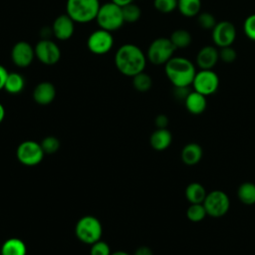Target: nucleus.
Wrapping results in <instances>:
<instances>
[{
	"label": "nucleus",
	"mask_w": 255,
	"mask_h": 255,
	"mask_svg": "<svg viewBox=\"0 0 255 255\" xmlns=\"http://www.w3.org/2000/svg\"><path fill=\"white\" fill-rule=\"evenodd\" d=\"M146 60V55L133 44L122 45L115 55V65L118 71L131 78L144 71Z\"/></svg>",
	"instance_id": "f257e3e1"
},
{
	"label": "nucleus",
	"mask_w": 255,
	"mask_h": 255,
	"mask_svg": "<svg viewBox=\"0 0 255 255\" xmlns=\"http://www.w3.org/2000/svg\"><path fill=\"white\" fill-rule=\"evenodd\" d=\"M164 72L173 87H190L196 69L190 60L183 57H172L164 65Z\"/></svg>",
	"instance_id": "f03ea898"
},
{
	"label": "nucleus",
	"mask_w": 255,
	"mask_h": 255,
	"mask_svg": "<svg viewBox=\"0 0 255 255\" xmlns=\"http://www.w3.org/2000/svg\"><path fill=\"white\" fill-rule=\"evenodd\" d=\"M100 7L99 0H67L66 13L76 23H89L96 20Z\"/></svg>",
	"instance_id": "7ed1b4c3"
},
{
	"label": "nucleus",
	"mask_w": 255,
	"mask_h": 255,
	"mask_svg": "<svg viewBox=\"0 0 255 255\" xmlns=\"http://www.w3.org/2000/svg\"><path fill=\"white\" fill-rule=\"evenodd\" d=\"M75 234L81 242L92 245L101 240L103 234L102 223L95 216H83L76 223Z\"/></svg>",
	"instance_id": "20e7f679"
},
{
	"label": "nucleus",
	"mask_w": 255,
	"mask_h": 255,
	"mask_svg": "<svg viewBox=\"0 0 255 255\" xmlns=\"http://www.w3.org/2000/svg\"><path fill=\"white\" fill-rule=\"evenodd\" d=\"M96 21L101 29L109 32L119 30L125 23L122 8L113 2L101 5L96 17Z\"/></svg>",
	"instance_id": "39448f33"
},
{
	"label": "nucleus",
	"mask_w": 255,
	"mask_h": 255,
	"mask_svg": "<svg viewBox=\"0 0 255 255\" xmlns=\"http://www.w3.org/2000/svg\"><path fill=\"white\" fill-rule=\"evenodd\" d=\"M175 50L176 49L169 38L159 37L149 44L146 52V59L155 66L165 65L173 57Z\"/></svg>",
	"instance_id": "423d86ee"
},
{
	"label": "nucleus",
	"mask_w": 255,
	"mask_h": 255,
	"mask_svg": "<svg viewBox=\"0 0 255 255\" xmlns=\"http://www.w3.org/2000/svg\"><path fill=\"white\" fill-rule=\"evenodd\" d=\"M44 150L39 142L25 140L21 142L16 150V156L20 163L26 166H35L44 158Z\"/></svg>",
	"instance_id": "0eeeda50"
},
{
	"label": "nucleus",
	"mask_w": 255,
	"mask_h": 255,
	"mask_svg": "<svg viewBox=\"0 0 255 255\" xmlns=\"http://www.w3.org/2000/svg\"><path fill=\"white\" fill-rule=\"evenodd\" d=\"M203 205L207 215L211 217H221L229 210L230 200L224 191L212 190L206 194Z\"/></svg>",
	"instance_id": "6e6552de"
},
{
	"label": "nucleus",
	"mask_w": 255,
	"mask_h": 255,
	"mask_svg": "<svg viewBox=\"0 0 255 255\" xmlns=\"http://www.w3.org/2000/svg\"><path fill=\"white\" fill-rule=\"evenodd\" d=\"M114 46V37L112 32L99 28L90 34L87 39V48L95 55H104L109 53Z\"/></svg>",
	"instance_id": "1a4fd4ad"
},
{
	"label": "nucleus",
	"mask_w": 255,
	"mask_h": 255,
	"mask_svg": "<svg viewBox=\"0 0 255 255\" xmlns=\"http://www.w3.org/2000/svg\"><path fill=\"white\" fill-rule=\"evenodd\" d=\"M193 90L203 96L214 94L219 87V78L213 70H199L196 72L192 85Z\"/></svg>",
	"instance_id": "9d476101"
},
{
	"label": "nucleus",
	"mask_w": 255,
	"mask_h": 255,
	"mask_svg": "<svg viewBox=\"0 0 255 255\" xmlns=\"http://www.w3.org/2000/svg\"><path fill=\"white\" fill-rule=\"evenodd\" d=\"M35 57L44 65L53 66L61 59L59 46L51 39H41L34 47Z\"/></svg>",
	"instance_id": "9b49d317"
},
{
	"label": "nucleus",
	"mask_w": 255,
	"mask_h": 255,
	"mask_svg": "<svg viewBox=\"0 0 255 255\" xmlns=\"http://www.w3.org/2000/svg\"><path fill=\"white\" fill-rule=\"evenodd\" d=\"M211 31L212 41L218 48L232 46L236 39V28L230 21L217 22Z\"/></svg>",
	"instance_id": "f8f14e48"
},
{
	"label": "nucleus",
	"mask_w": 255,
	"mask_h": 255,
	"mask_svg": "<svg viewBox=\"0 0 255 255\" xmlns=\"http://www.w3.org/2000/svg\"><path fill=\"white\" fill-rule=\"evenodd\" d=\"M35 58V50L28 42L19 41L11 50V60L18 68L29 67Z\"/></svg>",
	"instance_id": "ddd939ff"
},
{
	"label": "nucleus",
	"mask_w": 255,
	"mask_h": 255,
	"mask_svg": "<svg viewBox=\"0 0 255 255\" xmlns=\"http://www.w3.org/2000/svg\"><path fill=\"white\" fill-rule=\"evenodd\" d=\"M75 23L67 13L59 15L52 24L53 36L60 41L69 40L75 32Z\"/></svg>",
	"instance_id": "4468645a"
},
{
	"label": "nucleus",
	"mask_w": 255,
	"mask_h": 255,
	"mask_svg": "<svg viewBox=\"0 0 255 255\" xmlns=\"http://www.w3.org/2000/svg\"><path fill=\"white\" fill-rule=\"evenodd\" d=\"M219 61V50L215 46L202 47L195 58V63L200 70H212Z\"/></svg>",
	"instance_id": "2eb2a0df"
},
{
	"label": "nucleus",
	"mask_w": 255,
	"mask_h": 255,
	"mask_svg": "<svg viewBox=\"0 0 255 255\" xmlns=\"http://www.w3.org/2000/svg\"><path fill=\"white\" fill-rule=\"evenodd\" d=\"M33 100L41 106L50 105L56 97V88L50 82H41L33 90Z\"/></svg>",
	"instance_id": "dca6fc26"
},
{
	"label": "nucleus",
	"mask_w": 255,
	"mask_h": 255,
	"mask_svg": "<svg viewBox=\"0 0 255 255\" xmlns=\"http://www.w3.org/2000/svg\"><path fill=\"white\" fill-rule=\"evenodd\" d=\"M184 105L186 110L190 114L200 115L206 110V107H207L206 97L193 90L190 92V94L184 101Z\"/></svg>",
	"instance_id": "f3484780"
},
{
	"label": "nucleus",
	"mask_w": 255,
	"mask_h": 255,
	"mask_svg": "<svg viewBox=\"0 0 255 255\" xmlns=\"http://www.w3.org/2000/svg\"><path fill=\"white\" fill-rule=\"evenodd\" d=\"M172 140V135L167 128H156L150 135L149 142L153 149L161 151L166 149Z\"/></svg>",
	"instance_id": "a211bd4d"
},
{
	"label": "nucleus",
	"mask_w": 255,
	"mask_h": 255,
	"mask_svg": "<svg viewBox=\"0 0 255 255\" xmlns=\"http://www.w3.org/2000/svg\"><path fill=\"white\" fill-rule=\"evenodd\" d=\"M202 155H203L202 147L195 142H190L184 145L180 154L181 160L186 165L197 164L200 161Z\"/></svg>",
	"instance_id": "6ab92c4d"
},
{
	"label": "nucleus",
	"mask_w": 255,
	"mask_h": 255,
	"mask_svg": "<svg viewBox=\"0 0 255 255\" xmlns=\"http://www.w3.org/2000/svg\"><path fill=\"white\" fill-rule=\"evenodd\" d=\"M0 253L1 255H26L27 247L23 240L12 237L2 244Z\"/></svg>",
	"instance_id": "aec40b11"
},
{
	"label": "nucleus",
	"mask_w": 255,
	"mask_h": 255,
	"mask_svg": "<svg viewBox=\"0 0 255 255\" xmlns=\"http://www.w3.org/2000/svg\"><path fill=\"white\" fill-rule=\"evenodd\" d=\"M206 190L199 182H191L185 188V197L190 203H203Z\"/></svg>",
	"instance_id": "412c9836"
},
{
	"label": "nucleus",
	"mask_w": 255,
	"mask_h": 255,
	"mask_svg": "<svg viewBox=\"0 0 255 255\" xmlns=\"http://www.w3.org/2000/svg\"><path fill=\"white\" fill-rule=\"evenodd\" d=\"M177 9L184 17H195L200 13L201 0H177Z\"/></svg>",
	"instance_id": "4be33fe9"
},
{
	"label": "nucleus",
	"mask_w": 255,
	"mask_h": 255,
	"mask_svg": "<svg viewBox=\"0 0 255 255\" xmlns=\"http://www.w3.org/2000/svg\"><path fill=\"white\" fill-rule=\"evenodd\" d=\"M25 87V80L23 76L19 73H9L6 79L4 90L12 95L19 94L23 91Z\"/></svg>",
	"instance_id": "5701e85b"
},
{
	"label": "nucleus",
	"mask_w": 255,
	"mask_h": 255,
	"mask_svg": "<svg viewBox=\"0 0 255 255\" xmlns=\"http://www.w3.org/2000/svg\"><path fill=\"white\" fill-rule=\"evenodd\" d=\"M237 196L243 204H246V205L255 204V184L249 181L243 182L238 187Z\"/></svg>",
	"instance_id": "b1692460"
},
{
	"label": "nucleus",
	"mask_w": 255,
	"mask_h": 255,
	"mask_svg": "<svg viewBox=\"0 0 255 255\" xmlns=\"http://www.w3.org/2000/svg\"><path fill=\"white\" fill-rule=\"evenodd\" d=\"M169 39L173 46L175 47V49H185L189 47V45L192 42L191 34L185 29L174 30L171 33Z\"/></svg>",
	"instance_id": "393cba45"
},
{
	"label": "nucleus",
	"mask_w": 255,
	"mask_h": 255,
	"mask_svg": "<svg viewBox=\"0 0 255 255\" xmlns=\"http://www.w3.org/2000/svg\"><path fill=\"white\" fill-rule=\"evenodd\" d=\"M132 86L137 92L145 93L150 90L152 86V79L148 74L141 72L132 77Z\"/></svg>",
	"instance_id": "a878e982"
},
{
	"label": "nucleus",
	"mask_w": 255,
	"mask_h": 255,
	"mask_svg": "<svg viewBox=\"0 0 255 255\" xmlns=\"http://www.w3.org/2000/svg\"><path fill=\"white\" fill-rule=\"evenodd\" d=\"M207 215L203 203H190L186 210V216L191 222H199Z\"/></svg>",
	"instance_id": "bb28decb"
},
{
	"label": "nucleus",
	"mask_w": 255,
	"mask_h": 255,
	"mask_svg": "<svg viewBox=\"0 0 255 255\" xmlns=\"http://www.w3.org/2000/svg\"><path fill=\"white\" fill-rule=\"evenodd\" d=\"M122 11H123V17H124L125 23L126 22L127 23H134L141 16L140 8L133 2L122 7Z\"/></svg>",
	"instance_id": "cd10ccee"
},
{
	"label": "nucleus",
	"mask_w": 255,
	"mask_h": 255,
	"mask_svg": "<svg viewBox=\"0 0 255 255\" xmlns=\"http://www.w3.org/2000/svg\"><path fill=\"white\" fill-rule=\"evenodd\" d=\"M196 17L198 25L204 30H212L217 23L214 15L209 12L199 13Z\"/></svg>",
	"instance_id": "c85d7f7f"
},
{
	"label": "nucleus",
	"mask_w": 255,
	"mask_h": 255,
	"mask_svg": "<svg viewBox=\"0 0 255 255\" xmlns=\"http://www.w3.org/2000/svg\"><path fill=\"white\" fill-rule=\"evenodd\" d=\"M45 153H54L60 148V140L53 135H48L40 142Z\"/></svg>",
	"instance_id": "c756f323"
},
{
	"label": "nucleus",
	"mask_w": 255,
	"mask_h": 255,
	"mask_svg": "<svg viewBox=\"0 0 255 255\" xmlns=\"http://www.w3.org/2000/svg\"><path fill=\"white\" fill-rule=\"evenodd\" d=\"M154 8L160 13H170L177 8V0H153Z\"/></svg>",
	"instance_id": "7c9ffc66"
},
{
	"label": "nucleus",
	"mask_w": 255,
	"mask_h": 255,
	"mask_svg": "<svg viewBox=\"0 0 255 255\" xmlns=\"http://www.w3.org/2000/svg\"><path fill=\"white\" fill-rule=\"evenodd\" d=\"M243 32L248 39L255 42V14L249 15L244 20Z\"/></svg>",
	"instance_id": "2f4dec72"
},
{
	"label": "nucleus",
	"mask_w": 255,
	"mask_h": 255,
	"mask_svg": "<svg viewBox=\"0 0 255 255\" xmlns=\"http://www.w3.org/2000/svg\"><path fill=\"white\" fill-rule=\"evenodd\" d=\"M237 58V53L232 46L228 47H223L219 49V60L226 63V64H231L233 63Z\"/></svg>",
	"instance_id": "473e14b6"
},
{
	"label": "nucleus",
	"mask_w": 255,
	"mask_h": 255,
	"mask_svg": "<svg viewBox=\"0 0 255 255\" xmlns=\"http://www.w3.org/2000/svg\"><path fill=\"white\" fill-rule=\"evenodd\" d=\"M111 248L105 241L99 240L91 245L90 255H111Z\"/></svg>",
	"instance_id": "72a5a7b5"
},
{
	"label": "nucleus",
	"mask_w": 255,
	"mask_h": 255,
	"mask_svg": "<svg viewBox=\"0 0 255 255\" xmlns=\"http://www.w3.org/2000/svg\"><path fill=\"white\" fill-rule=\"evenodd\" d=\"M191 90L189 87H173V96L177 101L183 102L186 100Z\"/></svg>",
	"instance_id": "f704fd0d"
},
{
	"label": "nucleus",
	"mask_w": 255,
	"mask_h": 255,
	"mask_svg": "<svg viewBox=\"0 0 255 255\" xmlns=\"http://www.w3.org/2000/svg\"><path fill=\"white\" fill-rule=\"evenodd\" d=\"M154 124L157 128H166V127L168 125V118L165 115L160 114V115L156 116V118L154 120Z\"/></svg>",
	"instance_id": "c9c22d12"
},
{
	"label": "nucleus",
	"mask_w": 255,
	"mask_h": 255,
	"mask_svg": "<svg viewBox=\"0 0 255 255\" xmlns=\"http://www.w3.org/2000/svg\"><path fill=\"white\" fill-rule=\"evenodd\" d=\"M8 71L6 70L5 67H3L2 65H0V91L4 89L5 83H6V79L8 76Z\"/></svg>",
	"instance_id": "e433bc0d"
},
{
	"label": "nucleus",
	"mask_w": 255,
	"mask_h": 255,
	"mask_svg": "<svg viewBox=\"0 0 255 255\" xmlns=\"http://www.w3.org/2000/svg\"><path fill=\"white\" fill-rule=\"evenodd\" d=\"M133 255H152V251L147 246H141L135 250Z\"/></svg>",
	"instance_id": "4c0bfd02"
},
{
	"label": "nucleus",
	"mask_w": 255,
	"mask_h": 255,
	"mask_svg": "<svg viewBox=\"0 0 255 255\" xmlns=\"http://www.w3.org/2000/svg\"><path fill=\"white\" fill-rule=\"evenodd\" d=\"M41 39H50V37L53 35V31H52V27H44L41 30Z\"/></svg>",
	"instance_id": "58836bf2"
},
{
	"label": "nucleus",
	"mask_w": 255,
	"mask_h": 255,
	"mask_svg": "<svg viewBox=\"0 0 255 255\" xmlns=\"http://www.w3.org/2000/svg\"><path fill=\"white\" fill-rule=\"evenodd\" d=\"M132 1H133V0H111V2L115 3L116 5L120 6L121 8L124 7V6H126V5H128V4H129V3H131Z\"/></svg>",
	"instance_id": "ea45409f"
},
{
	"label": "nucleus",
	"mask_w": 255,
	"mask_h": 255,
	"mask_svg": "<svg viewBox=\"0 0 255 255\" xmlns=\"http://www.w3.org/2000/svg\"><path fill=\"white\" fill-rule=\"evenodd\" d=\"M4 118H5V109L2 106V104L0 103V124L3 122Z\"/></svg>",
	"instance_id": "a19ab883"
},
{
	"label": "nucleus",
	"mask_w": 255,
	"mask_h": 255,
	"mask_svg": "<svg viewBox=\"0 0 255 255\" xmlns=\"http://www.w3.org/2000/svg\"><path fill=\"white\" fill-rule=\"evenodd\" d=\"M111 255H129L128 252L126 251H122V250H119V251H116L114 253H112Z\"/></svg>",
	"instance_id": "79ce46f5"
}]
</instances>
